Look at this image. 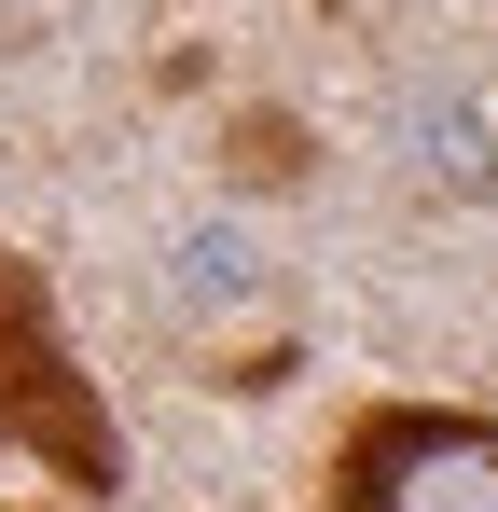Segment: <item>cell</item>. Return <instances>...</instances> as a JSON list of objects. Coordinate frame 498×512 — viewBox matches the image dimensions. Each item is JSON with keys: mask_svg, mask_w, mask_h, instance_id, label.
<instances>
[{"mask_svg": "<svg viewBox=\"0 0 498 512\" xmlns=\"http://www.w3.org/2000/svg\"><path fill=\"white\" fill-rule=\"evenodd\" d=\"M332 512H498L485 402H374L332 443Z\"/></svg>", "mask_w": 498, "mask_h": 512, "instance_id": "cell-1", "label": "cell"}, {"mask_svg": "<svg viewBox=\"0 0 498 512\" xmlns=\"http://www.w3.org/2000/svg\"><path fill=\"white\" fill-rule=\"evenodd\" d=\"M0 429L42 457V471H70V499H111L125 485V443L97 416V388L70 374V346H56V305H42V277L0 250Z\"/></svg>", "mask_w": 498, "mask_h": 512, "instance_id": "cell-2", "label": "cell"}]
</instances>
